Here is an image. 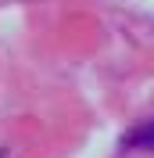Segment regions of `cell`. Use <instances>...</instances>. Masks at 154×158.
I'll return each instance as SVG.
<instances>
[{"label": "cell", "instance_id": "1", "mask_svg": "<svg viewBox=\"0 0 154 158\" xmlns=\"http://www.w3.org/2000/svg\"><path fill=\"white\" fill-rule=\"evenodd\" d=\"M122 148H140V151H154V118H147L144 126L129 129L122 137Z\"/></svg>", "mask_w": 154, "mask_h": 158}]
</instances>
